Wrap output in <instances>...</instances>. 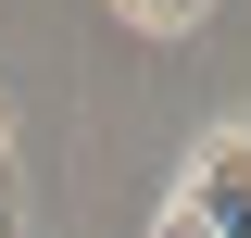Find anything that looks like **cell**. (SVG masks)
Returning <instances> with one entry per match:
<instances>
[{
	"label": "cell",
	"instance_id": "obj_3",
	"mask_svg": "<svg viewBox=\"0 0 251 238\" xmlns=\"http://www.w3.org/2000/svg\"><path fill=\"white\" fill-rule=\"evenodd\" d=\"M151 238H201V226H188V213H176V201H163V226H151Z\"/></svg>",
	"mask_w": 251,
	"mask_h": 238
},
{
	"label": "cell",
	"instance_id": "obj_2",
	"mask_svg": "<svg viewBox=\"0 0 251 238\" xmlns=\"http://www.w3.org/2000/svg\"><path fill=\"white\" fill-rule=\"evenodd\" d=\"M126 13H138V25H188L201 0H126Z\"/></svg>",
	"mask_w": 251,
	"mask_h": 238
},
{
	"label": "cell",
	"instance_id": "obj_1",
	"mask_svg": "<svg viewBox=\"0 0 251 238\" xmlns=\"http://www.w3.org/2000/svg\"><path fill=\"white\" fill-rule=\"evenodd\" d=\"M176 213L201 238H251V125H214V138L188 150V188H176Z\"/></svg>",
	"mask_w": 251,
	"mask_h": 238
}]
</instances>
